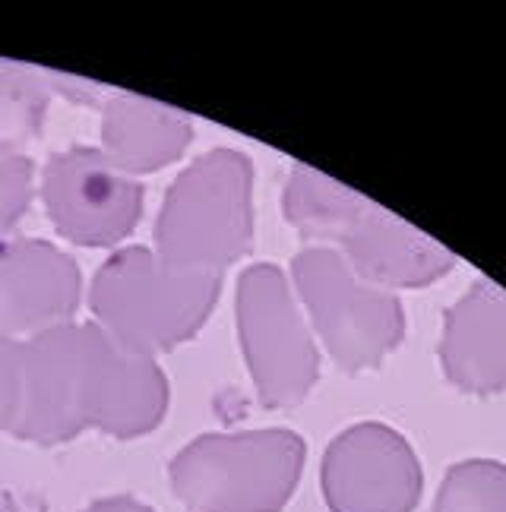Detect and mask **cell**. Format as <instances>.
I'll use <instances>...</instances> for the list:
<instances>
[{
	"label": "cell",
	"mask_w": 506,
	"mask_h": 512,
	"mask_svg": "<svg viewBox=\"0 0 506 512\" xmlns=\"http://www.w3.org/2000/svg\"><path fill=\"white\" fill-rule=\"evenodd\" d=\"M219 291L222 275L187 272L168 266L149 247H127L92 279L89 307L114 348L155 358L197 336Z\"/></svg>",
	"instance_id": "7a4b0ae2"
},
{
	"label": "cell",
	"mask_w": 506,
	"mask_h": 512,
	"mask_svg": "<svg viewBox=\"0 0 506 512\" xmlns=\"http://www.w3.org/2000/svg\"><path fill=\"white\" fill-rule=\"evenodd\" d=\"M440 361L465 392L488 396L506 386V288L481 279L446 310Z\"/></svg>",
	"instance_id": "8fae6325"
},
{
	"label": "cell",
	"mask_w": 506,
	"mask_h": 512,
	"mask_svg": "<svg viewBox=\"0 0 506 512\" xmlns=\"http://www.w3.org/2000/svg\"><path fill=\"white\" fill-rule=\"evenodd\" d=\"M253 244V165L244 152L212 149L184 168L155 222V253L168 266L222 275Z\"/></svg>",
	"instance_id": "3957f363"
},
{
	"label": "cell",
	"mask_w": 506,
	"mask_h": 512,
	"mask_svg": "<svg viewBox=\"0 0 506 512\" xmlns=\"http://www.w3.org/2000/svg\"><path fill=\"white\" fill-rule=\"evenodd\" d=\"M111 342L95 323H61L19 342V440L54 446L92 427Z\"/></svg>",
	"instance_id": "8992f818"
},
{
	"label": "cell",
	"mask_w": 506,
	"mask_h": 512,
	"mask_svg": "<svg viewBox=\"0 0 506 512\" xmlns=\"http://www.w3.org/2000/svg\"><path fill=\"white\" fill-rule=\"evenodd\" d=\"M83 298L76 260L51 241L0 238V339L26 342L70 323Z\"/></svg>",
	"instance_id": "30bf717a"
},
{
	"label": "cell",
	"mask_w": 506,
	"mask_h": 512,
	"mask_svg": "<svg viewBox=\"0 0 506 512\" xmlns=\"http://www.w3.org/2000/svg\"><path fill=\"white\" fill-rule=\"evenodd\" d=\"M42 200L57 234L80 247L121 244L143 215L136 177L86 146L51 155L42 174Z\"/></svg>",
	"instance_id": "ba28073f"
},
{
	"label": "cell",
	"mask_w": 506,
	"mask_h": 512,
	"mask_svg": "<svg viewBox=\"0 0 506 512\" xmlns=\"http://www.w3.org/2000/svg\"><path fill=\"white\" fill-rule=\"evenodd\" d=\"M193 140L190 117L143 95L114 92L102 108V155L124 174H152L178 162Z\"/></svg>",
	"instance_id": "7c38bea8"
},
{
	"label": "cell",
	"mask_w": 506,
	"mask_h": 512,
	"mask_svg": "<svg viewBox=\"0 0 506 512\" xmlns=\"http://www.w3.org/2000/svg\"><path fill=\"white\" fill-rule=\"evenodd\" d=\"M51 95L45 70L0 57V149L19 152L45 130Z\"/></svg>",
	"instance_id": "5bb4252c"
},
{
	"label": "cell",
	"mask_w": 506,
	"mask_h": 512,
	"mask_svg": "<svg viewBox=\"0 0 506 512\" xmlns=\"http://www.w3.org/2000/svg\"><path fill=\"white\" fill-rule=\"evenodd\" d=\"M295 298L304 304L310 326L345 373L383 364L405 336V313L386 291L348 266L339 253L307 247L291 263Z\"/></svg>",
	"instance_id": "5b68a950"
},
{
	"label": "cell",
	"mask_w": 506,
	"mask_h": 512,
	"mask_svg": "<svg viewBox=\"0 0 506 512\" xmlns=\"http://www.w3.org/2000/svg\"><path fill=\"white\" fill-rule=\"evenodd\" d=\"M48 76V86L51 92H61L67 98H73V102H80V105H95V108H105L108 98L118 92V89H108V86H99V83H92V80H80V76H64V73H51L45 70Z\"/></svg>",
	"instance_id": "ac0fdd59"
},
{
	"label": "cell",
	"mask_w": 506,
	"mask_h": 512,
	"mask_svg": "<svg viewBox=\"0 0 506 512\" xmlns=\"http://www.w3.org/2000/svg\"><path fill=\"white\" fill-rule=\"evenodd\" d=\"M304 471V440L291 430L206 433L174 456L171 490L193 512H279Z\"/></svg>",
	"instance_id": "277c9868"
},
{
	"label": "cell",
	"mask_w": 506,
	"mask_h": 512,
	"mask_svg": "<svg viewBox=\"0 0 506 512\" xmlns=\"http://www.w3.org/2000/svg\"><path fill=\"white\" fill-rule=\"evenodd\" d=\"M171 402V386L155 358L127 354L111 345L99 392L92 405V427L111 437H143L162 424Z\"/></svg>",
	"instance_id": "4fadbf2b"
},
{
	"label": "cell",
	"mask_w": 506,
	"mask_h": 512,
	"mask_svg": "<svg viewBox=\"0 0 506 512\" xmlns=\"http://www.w3.org/2000/svg\"><path fill=\"white\" fill-rule=\"evenodd\" d=\"M238 336L260 402L269 408L301 405L317 383L320 354L295 288L279 266L257 263L241 275Z\"/></svg>",
	"instance_id": "52a82bcc"
},
{
	"label": "cell",
	"mask_w": 506,
	"mask_h": 512,
	"mask_svg": "<svg viewBox=\"0 0 506 512\" xmlns=\"http://www.w3.org/2000/svg\"><path fill=\"white\" fill-rule=\"evenodd\" d=\"M434 512H506V465L475 459L446 475Z\"/></svg>",
	"instance_id": "9a60e30c"
},
{
	"label": "cell",
	"mask_w": 506,
	"mask_h": 512,
	"mask_svg": "<svg viewBox=\"0 0 506 512\" xmlns=\"http://www.w3.org/2000/svg\"><path fill=\"white\" fill-rule=\"evenodd\" d=\"M19 342L0 339V430H13L19 418Z\"/></svg>",
	"instance_id": "e0dca14e"
},
{
	"label": "cell",
	"mask_w": 506,
	"mask_h": 512,
	"mask_svg": "<svg viewBox=\"0 0 506 512\" xmlns=\"http://www.w3.org/2000/svg\"><path fill=\"white\" fill-rule=\"evenodd\" d=\"M83 512H152V509L133 497H105V500H95L92 506H86Z\"/></svg>",
	"instance_id": "d6986e66"
},
{
	"label": "cell",
	"mask_w": 506,
	"mask_h": 512,
	"mask_svg": "<svg viewBox=\"0 0 506 512\" xmlns=\"http://www.w3.org/2000/svg\"><path fill=\"white\" fill-rule=\"evenodd\" d=\"M323 494L333 512H412L421 465L393 427L355 424L326 449Z\"/></svg>",
	"instance_id": "9c48e42d"
},
{
	"label": "cell",
	"mask_w": 506,
	"mask_h": 512,
	"mask_svg": "<svg viewBox=\"0 0 506 512\" xmlns=\"http://www.w3.org/2000/svg\"><path fill=\"white\" fill-rule=\"evenodd\" d=\"M35 193V168L23 152L0 149V238L10 234L29 212Z\"/></svg>",
	"instance_id": "2e32d148"
},
{
	"label": "cell",
	"mask_w": 506,
	"mask_h": 512,
	"mask_svg": "<svg viewBox=\"0 0 506 512\" xmlns=\"http://www.w3.org/2000/svg\"><path fill=\"white\" fill-rule=\"evenodd\" d=\"M285 219L304 241L339 253L380 288H421L453 269V253L431 234L307 165L285 184Z\"/></svg>",
	"instance_id": "6da1fadb"
}]
</instances>
